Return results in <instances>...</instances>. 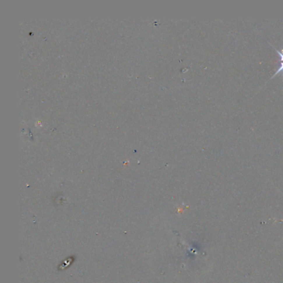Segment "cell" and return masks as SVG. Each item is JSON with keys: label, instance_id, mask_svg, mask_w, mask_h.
<instances>
[{"label": "cell", "instance_id": "obj_1", "mask_svg": "<svg viewBox=\"0 0 283 283\" xmlns=\"http://www.w3.org/2000/svg\"><path fill=\"white\" fill-rule=\"evenodd\" d=\"M282 63H281V65H280V67L278 68V70L275 73H274V75L271 77V79H272V78H274L275 76H277L278 74H280L281 72H283V61H281Z\"/></svg>", "mask_w": 283, "mask_h": 283}]
</instances>
